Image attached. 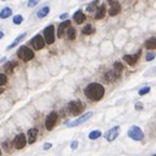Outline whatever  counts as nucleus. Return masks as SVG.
Instances as JSON below:
<instances>
[{
    "label": "nucleus",
    "mask_w": 156,
    "mask_h": 156,
    "mask_svg": "<svg viewBox=\"0 0 156 156\" xmlns=\"http://www.w3.org/2000/svg\"><path fill=\"white\" fill-rule=\"evenodd\" d=\"M104 87L101 86L100 83H96V82H94V83H90L86 86L85 88V95L87 99L92 100V101H99L103 99L104 96Z\"/></svg>",
    "instance_id": "1"
},
{
    "label": "nucleus",
    "mask_w": 156,
    "mask_h": 156,
    "mask_svg": "<svg viewBox=\"0 0 156 156\" xmlns=\"http://www.w3.org/2000/svg\"><path fill=\"white\" fill-rule=\"evenodd\" d=\"M17 56H18V58H21L22 61H30L34 58V52H33V50L29 48L27 46H22V47H20L17 51Z\"/></svg>",
    "instance_id": "2"
},
{
    "label": "nucleus",
    "mask_w": 156,
    "mask_h": 156,
    "mask_svg": "<svg viewBox=\"0 0 156 156\" xmlns=\"http://www.w3.org/2000/svg\"><path fill=\"white\" fill-rule=\"evenodd\" d=\"M128 136L130 139H133V140H142L144 138V133L139 126L133 125V126L128 130Z\"/></svg>",
    "instance_id": "3"
},
{
    "label": "nucleus",
    "mask_w": 156,
    "mask_h": 156,
    "mask_svg": "<svg viewBox=\"0 0 156 156\" xmlns=\"http://www.w3.org/2000/svg\"><path fill=\"white\" fill-rule=\"evenodd\" d=\"M68 109H69V112L72 113V115L77 116V115H81V113L83 112L85 105H83V103H82L81 100H73V101H70V103L68 104Z\"/></svg>",
    "instance_id": "4"
},
{
    "label": "nucleus",
    "mask_w": 156,
    "mask_h": 156,
    "mask_svg": "<svg viewBox=\"0 0 156 156\" xmlns=\"http://www.w3.org/2000/svg\"><path fill=\"white\" fill-rule=\"evenodd\" d=\"M43 38H44L46 43H48V44H52L55 42V26L53 25H48L43 30Z\"/></svg>",
    "instance_id": "5"
},
{
    "label": "nucleus",
    "mask_w": 156,
    "mask_h": 156,
    "mask_svg": "<svg viewBox=\"0 0 156 156\" xmlns=\"http://www.w3.org/2000/svg\"><path fill=\"white\" fill-rule=\"evenodd\" d=\"M91 116H92V112H87V113H83L81 117H78V118H76L74 121H70V122H66V126L68 128H76L78 126V125H81V124H83L86 122L88 118H91Z\"/></svg>",
    "instance_id": "6"
},
{
    "label": "nucleus",
    "mask_w": 156,
    "mask_h": 156,
    "mask_svg": "<svg viewBox=\"0 0 156 156\" xmlns=\"http://www.w3.org/2000/svg\"><path fill=\"white\" fill-rule=\"evenodd\" d=\"M57 118H58L57 112H51L50 115L46 117V129L47 130H52L57 122Z\"/></svg>",
    "instance_id": "7"
},
{
    "label": "nucleus",
    "mask_w": 156,
    "mask_h": 156,
    "mask_svg": "<svg viewBox=\"0 0 156 156\" xmlns=\"http://www.w3.org/2000/svg\"><path fill=\"white\" fill-rule=\"evenodd\" d=\"M26 143H27L26 135L22 134V133L16 135V138L13 139V146H14V148H17V150H22V148L26 146Z\"/></svg>",
    "instance_id": "8"
},
{
    "label": "nucleus",
    "mask_w": 156,
    "mask_h": 156,
    "mask_svg": "<svg viewBox=\"0 0 156 156\" xmlns=\"http://www.w3.org/2000/svg\"><path fill=\"white\" fill-rule=\"evenodd\" d=\"M30 43H31V46L34 47V50H42L43 47H44V44H46V40H44V38H43L42 35L38 34L31 39Z\"/></svg>",
    "instance_id": "9"
},
{
    "label": "nucleus",
    "mask_w": 156,
    "mask_h": 156,
    "mask_svg": "<svg viewBox=\"0 0 156 156\" xmlns=\"http://www.w3.org/2000/svg\"><path fill=\"white\" fill-rule=\"evenodd\" d=\"M120 134V126H113L112 129H109V130L105 133V139L108 140V142H113L117 136Z\"/></svg>",
    "instance_id": "10"
},
{
    "label": "nucleus",
    "mask_w": 156,
    "mask_h": 156,
    "mask_svg": "<svg viewBox=\"0 0 156 156\" xmlns=\"http://www.w3.org/2000/svg\"><path fill=\"white\" fill-rule=\"evenodd\" d=\"M140 51H138L136 53H134V55H125V56L122 57L124 58V61L126 62V64H129V65H135L136 64V61H138V58L140 57Z\"/></svg>",
    "instance_id": "11"
},
{
    "label": "nucleus",
    "mask_w": 156,
    "mask_h": 156,
    "mask_svg": "<svg viewBox=\"0 0 156 156\" xmlns=\"http://www.w3.org/2000/svg\"><path fill=\"white\" fill-rule=\"evenodd\" d=\"M37 138H38V130H37V129H35V128L29 129V131H27V134H26L27 143H29V144L35 143V140H37Z\"/></svg>",
    "instance_id": "12"
},
{
    "label": "nucleus",
    "mask_w": 156,
    "mask_h": 156,
    "mask_svg": "<svg viewBox=\"0 0 156 156\" xmlns=\"http://www.w3.org/2000/svg\"><path fill=\"white\" fill-rule=\"evenodd\" d=\"M69 27H70V21L60 22V25H58V29H57V37H58V38H62V37H64V34L66 33V30H68Z\"/></svg>",
    "instance_id": "13"
},
{
    "label": "nucleus",
    "mask_w": 156,
    "mask_h": 156,
    "mask_svg": "<svg viewBox=\"0 0 156 156\" xmlns=\"http://www.w3.org/2000/svg\"><path fill=\"white\" fill-rule=\"evenodd\" d=\"M121 76V73L118 72H116L115 69H112V70H108L107 73H105V81L107 82H113V81H116V80H118Z\"/></svg>",
    "instance_id": "14"
},
{
    "label": "nucleus",
    "mask_w": 156,
    "mask_h": 156,
    "mask_svg": "<svg viewBox=\"0 0 156 156\" xmlns=\"http://www.w3.org/2000/svg\"><path fill=\"white\" fill-rule=\"evenodd\" d=\"M121 12V4L120 3H117V2H115L111 5V8H109V16H117Z\"/></svg>",
    "instance_id": "15"
},
{
    "label": "nucleus",
    "mask_w": 156,
    "mask_h": 156,
    "mask_svg": "<svg viewBox=\"0 0 156 156\" xmlns=\"http://www.w3.org/2000/svg\"><path fill=\"white\" fill-rule=\"evenodd\" d=\"M85 20H86V16H85V13L82 10H77L76 13L73 14V21L76 23H82Z\"/></svg>",
    "instance_id": "16"
},
{
    "label": "nucleus",
    "mask_w": 156,
    "mask_h": 156,
    "mask_svg": "<svg viewBox=\"0 0 156 156\" xmlns=\"http://www.w3.org/2000/svg\"><path fill=\"white\" fill-rule=\"evenodd\" d=\"M105 12H107V8H105L104 4L98 7V9L95 12V20H101L105 16Z\"/></svg>",
    "instance_id": "17"
},
{
    "label": "nucleus",
    "mask_w": 156,
    "mask_h": 156,
    "mask_svg": "<svg viewBox=\"0 0 156 156\" xmlns=\"http://www.w3.org/2000/svg\"><path fill=\"white\" fill-rule=\"evenodd\" d=\"M48 13H50V7L48 5H44V7H42L37 12V17L38 18H44Z\"/></svg>",
    "instance_id": "18"
},
{
    "label": "nucleus",
    "mask_w": 156,
    "mask_h": 156,
    "mask_svg": "<svg viewBox=\"0 0 156 156\" xmlns=\"http://www.w3.org/2000/svg\"><path fill=\"white\" fill-rule=\"evenodd\" d=\"M25 37H26V33H22V34H20V35H18V37H17V38H16V39H14V40H13V42H12V43H10V44H9V46H8V50H12V48H14V47H16V46H18V43H20V42H21V40H22V39H23V38H25Z\"/></svg>",
    "instance_id": "19"
},
{
    "label": "nucleus",
    "mask_w": 156,
    "mask_h": 156,
    "mask_svg": "<svg viewBox=\"0 0 156 156\" xmlns=\"http://www.w3.org/2000/svg\"><path fill=\"white\" fill-rule=\"evenodd\" d=\"M10 16H12V8H9V7L3 8L2 12H0V18L2 20H5L8 17H10Z\"/></svg>",
    "instance_id": "20"
},
{
    "label": "nucleus",
    "mask_w": 156,
    "mask_h": 156,
    "mask_svg": "<svg viewBox=\"0 0 156 156\" xmlns=\"http://www.w3.org/2000/svg\"><path fill=\"white\" fill-rule=\"evenodd\" d=\"M146 48L147 50H156V38H151L146 42Z\"/></svg>",
    "instance_id": "21"
},
{
    "label": "nucleus",
    "mask_w": 156,
    "mask_h": 156,
    "mask_svg": "<svg viewBox=\"0 0 156 156\" xmlns=\"http://www.w3.org/2000/svg\"><path fill=\"white\" fill-rule=\"evenodd\" d=\"M100 136H101V131L100 130H92V131H90V134H88V139L95 140L98 138H100Z\"/></svg>",
    "instance_id": "22"
},
{
    "label": "nucleus",
    "mask_w": 156,
    "mask_h": 156,
    "mask_svg": "<svg viewBox=\"0 0 156 156\" xmlns=\"http://www.w3.org/2000/svg\"><path fill=\"white\" fill-rule=\"evenodd\" d=\"M82 33H83L85 35H91V34L95 33V29H94L91 25H86L83 29H82Z\"/></svg>",
    "instance_id": "23"
},
{
    "label": "nucleus",
    "mask_w": 156,
    "mask_h": 156,
    "mask_svg": "<svg viewBox=\"0 0 156 156\" xmlns=\"http://www.w3.org/2000/svg\"><path fill=\"white\" fill-rule=\"evenodd\" d=\"M66 37H68V39H70V40L76 39V30H74L72 26H70L69 29L66 30Z\"/></svg>",
    "instance_id": "24"
},
{
    "label": "nucleus",
    "mask_w": 156,
    "mask_h": 156,
    "mask_svg": "<svg viewBox=\"0 0 156 156\" xmlns=\"http://www.w3.org/2000/svg\"><path fill=\"white\" fill-rule=\"evenodd\" d=\"M14 66H17V62H7V64L4 65V69H5V72L12 73V72H13Z\"/></svg>",
    "instance_id": "25"
},
{
    "label": "nucleus",
    "mask_w": 156,
    "mask_h": 156,
    "mask_svg": "<svg viewBox=\"0 0 156 156\" xmlns=\"http://www.w3.org/2000/svg\"><path fill=\"white\" fill-rule=\"evenodd\" d=\"M98 2H99V0H94L91 4H88V5H87V12H96V9H98V8H96Z\"/></svg>",
    "instance_id": "26"
},
{
    "label": "nucleus",
    "mask_w": 156,
    "mask_h": 156,
    "mask_svg": "<svg viewBox=\"0 0 156 156\" xmlns=\"http://www.w3.org/2000/svg\"><path fill=\"white\" fill-rule=\"evenodd\" d=\"M22 21H23V17L21 14H17V16H14L13 17V23L14 25H21Z\"/></svg>",
    "instance_id": "27"
},
{
    "label": "nucleus",
    "mask_w": 156,
    "mask_h": 156,
    "mask_svg": "<svg viewBox=\"0 0 156 156\" xmlns=\"http://www.w3.org/2000/svg\"><path fill=\"white\" fill-rule=\"evenodd\" d=\"M113 69H115L116 72H118V73H122V70H124V66H122V64H121V62L116 61V62H115V65H113Z\"/></svg>",
    "instance_id": "28"
},
{
    "label": "nucleus",
    "mask_w": 156,
    "mask_h": 156,
    "mask_svg": "<svg viewBox=\"0 0 156 156\" xmlns=\"http://www.w3.org/2000/svg\"><path fill=\"white\" fill-rule=\"evenodd\" d=\"M150 91H151V88L148 87V86H146V87H142V88H140L139 91H138V94H139L140 96H143V95H146V94H148Z\"/></svg>",
    "instance_id": "29"
},
{
    "label": "nucleus",
    "mask_w": 156,
    "mask_h": 156,
    "mask_svg": "<svg viewBox=\"0 0 156 156\" xmlns=\"http://www.w3.org/2000/svg\"><path fill=\"white\" fill-rule=\"evenodd\" d=\"M7 81H8V78L7 76L4 73H0V86H4L7 83Z\"/></svg>",
    "instance_id": "30"
},
{
    "label": "nucleus",
    "mask_w": 156,
    "mask_h": 156,
    "mask_svg": "<svg viewBox=\"0 0 156 156\" xmlns=\"http://www.w3.org/2000/svg\"><path fill=\"white\" fill-rule=\"evenodd\" d=\"M39 2H40V0H29V2H27V7H29V8H33V7H35V5H38Z\"/></svg>",
    "instance_id": "31"
},
{
    "label": "nucleus",
    "mask_w": 156,
    "mask_h": 156,
    "mask_svg": "<svg viewBox=\"0 0 156 156\" xmlns=\"http://www.w3.org/2000/svg\"><path fill=\"white\" fill-rule=\"evenodd\" d=\"M155 57H156V53H154V52H148V53L146 55V61H152Z\"/></svg>",
    "instance_id": "32"
},
{
    "label": "nucleus",
    "mask_w": 156,
    "mask_h": 156,
    "mask_svg": "<svg viewBox=\"0 0 156 156\" xmlns=\"http://www.w3.org/2000/svg\"><path fill=\"white\" fill-rule=\"evenodd\" d=\"M77 147H78V142L77 140H73V142L70 143V148H72V150H77Z\"/></svg>",
    "instance_id": "33"
},
{
    "label": "nucleus",
    "mask_w": 156,
    "mask_h": 156,
    "mask_svg": "<svg viewBox=\"0 0 156 156\" xmlns=\"http://www.w3.org/2000/svg\"><path fill=\"white\" fill-rule=\"evenodd\" d=\"M51 147H52V143H48V142H47V143H44V144H43V150H44V151L50 150Z\"/></svg>",
    "instance_id": "34"
},
{
    "label": "nucleus",
    "mask_w": 156,
    "mask_h": 156,
    "mask_svg": "<svg viewBox=\"0 0 156 156\" xmlns=\"http://www.w3.org/2000/svg\"><path fill=\"white\" fill-rule=\"evenodd\" d=\"M135 109H136V111H142V109H143V104L142 103H136L135 104Z\"/></svg>",
    "instance_id": "35"
},
{
    "label": "nucleus",
    "mask_w": 156,
    "mask_h": 156,
    "mask_svg": "<svg viewBox=\"0 0 156 156\" xmlns=\"http://www.w3.org/2000/svg\"><path fill=\"white\" fill-rule=\"evenodd\" d=\"M66 17H68V13H62V14L60 16V20H65Z\"/></svg>",
    "instance_id": "36"
},
{
    "label": "nucleus",
    "mask_w": 156,
    "mask_h": 156,
    "mask_svg": "<svg viewBox=\"0 0 156 156\" xmlns=\"http://www.w3.org/2000/svg\"><path fill=\"white\" fill-rule=\"evenodd\" d=\"M3 146H4V148H7V150H8V148H9V142H4Z\"/></svg>",
    "instance_id": "37"
},
{
    "label": "nucleus",
    "mask_w": 156,
    "mask_h": 156,
    "mask_svg": "<svg viewBox=\"0 0 156 156\" xmlns=\"http://www.w3.org/2000/svg\"><path fill=\"white\" fill-rule=\"evenodd\" d=\"M3 37H4V33H3V31H2V30H0V39H2Z\"/></svg>",
    "instance_id": "38"
},
{
    "label": "nucleus",
    "mask_w": 156,
    "mask_h": 156,
    "mask_svg": "<svg viewBox=\"0 0 156 156\" xmlns=\"http://www.w3.org/2000/svg\"><path fill=\"white\" fill-rule=\"evenodd\" d=\"M108 2L111 3V4H113V3H115V0H108Z\"/></svg>",
    "instance_id": "39"
},
{
    "label": "nucleus",
    "mask_w": 156,
    "mask_h": 156,
    "mask_svg": "<svg viewBox=\"0 0 156 156\" xmlns=\"http://www.w3.org/2000/svg\"><path fill=\"white\" fill-rule=\"evenodd\" d=\"M0 156H2V150H0Z\"/></svg>",
    "instance_id": "40"
},
{
    "label": "nucleus",
    "mask_w": 156,
    "mask_h": 156,
    "mask_svg": "<svg viewBox=\"0 0 156 156\" xmlns=\"http://www.w3.org/2000/svg\"><path fill=\"white\" fill-rule=\"evenodd\" d=\"M155 156H156V154H155Z\"/></svg>",
    "instance_id": "41"
}]
</instances>
